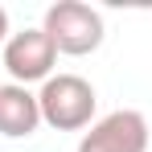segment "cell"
Segmentation results:
<instances>
[{
	"instance_id": "1",
	"label": "cell",
	"mask_w": 152,
	"mask_h": 152,
	"mask_svg": "<svg viewBox=\"0 0 152 152\" xmlns=\"http://www.w3.org/2000/svg\"><path fill=\"white\" fill-rule=\"evenodd\" d=\"M95 86L78 74H50L37 91V111H41V124L58 127V132H82L95 119Z\"/></svg>"
},
{
	"instance_id": "2",
	"label": "cell",
	"mask_w": 152,
	"mask_h": 152,
	"mask_svg": "<svg viewBox=\"0 0 152 152\" xmlns=\"http://www.w3.org/2000/svg\"><path fill=\"white\" fill-rule=\"evenodd\" d=\"M41 29L50 33L53 50L70 53V58H86L103 45V17L99 8L82 4V0H58L45 8V21Z\"/></svg>"
},
{
	"instance_id": "3",
	"label": "cell",
	"mask_w": 152,
	"mask_h": 152,
	"mask_svg": "<svg viewBox=\"0 0 152 152\" xmlns=\"http://www.w3.org/2000/svg\"><path fill=\"white\" fill-rule=\"evenodd\" d=\"M58 62V50H53L50 33L45 29H21V33H8L4 41V70L12 74L17 86H29V82H45Z\"/></svg>"
},
{
	"instance_id": "4",
	"label": "cell",
	"mask_w": 152,
	"mask_h": 152,
	"mask_svg": "<svg viewBox=\"0 0 152 152\" xmlns=\"http://www.w3.org/2000/svg\"><path fill=\"white\" fill-rule=\"evenodd\" d=\"M78 152H148V119L132 107L103 115L78 140Z\"/></svg>"
},
{
	"instance_id": "5",
	"label": "cell",
	"mask_w": 152,
	"mask_h": 152,
	"mask_svg": "<svg viewBox=\"0 0 152 152\" xmlns=\"http://www.w3.org/2000/svg\"><path fill=\"white\" fill-rule=\"evenodd\" d=\"M37 124H41L37 95H33L29 86H17V82L0 86V136H8V140H25V136L37 132Z\"/></svg>"
},
{
	"instance_id": "6",
	"label": "cell",
	"mask_w": 152,
	"mask_h": 152,
	"mask_svg": "<svg viewBox=\"0 0 152 152\" xmlns=\"http://www.w3.org/2000/svg\"><path fill=\"white\" fill-rule=\"evenodd\" d=\"M8 41V12H4V4H0V45Z\"/></svg>"
}]
</instances>
